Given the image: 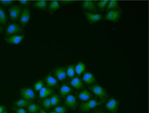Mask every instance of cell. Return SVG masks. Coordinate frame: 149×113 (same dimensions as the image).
I'll return each instance as SVG.
<instances>
[{
  "label": "cell",
  "mask_w": 149,
  "mask_h": 113,
  "mask_svg": "<svg viewBox=\"0 0 149 113\" xmlns=\"http://www.w3.org/2000/svg\"><path fill=\"white\" fill-rule=\"evenodd\" d=\"M90 90L91 91V93H93L94 94H95V96L100 98L102 103L106 101L107 98V92L102 86H101L100 84L95 83L90 87Z\"/></svg>",
  "instance_id": "6da1fadb"
},
{
  "label": "cell",
  "mask_w": 149,
  "mask_h": 113,
  "mask_svg": "<svg viewBox=\"0 0 149 113\" xmlns=\"http://www.w3.org/2000/svg\"><path fill=\"white\" fill-rule=\"evenodd\" d=\"M102 104V102H99L97 100H90L88 101L83 102L79 105V112L82 113L88 112L89 111L96 108Z\"/></svg>",
  "instance_id": "7a4b0ae2"
},
{
  "label": "cell",
  "mask_w": 149,
  "mask_h": 113,
  "mask_svg": "<svg viewBox=\"0 0 149 113\" xmlns=\"http://www.w3.org/2000/svg\"><path fill=\"white\" fill-rule=\"evenodd\" d=\"M23 32V28L16 23H10L9 26L5 28V36L10 37L14 35H18Z\"/></svg>",
  "instance_id": "3957f363"
},
{
  "label": "cell",
  "mask_w": 149,
  "mask_h": 113,
  "mask_svg": "<svg viewBox=\"0 0 149 113\" xmlns=\"http://www.w3.org/2000/svg\"><path fill=\"white\" fill-rule=\"evenodd\" d=\"M121 15H122L121 10H107V14L105 15L103 18L106 21H109L112 22H118L121 18Z\"/></svg>",
  "instance_id": "277c9868"
},
{
  "label": "cell",
  "mask_w": 149,
  "mask_h": 113,
  "mask_svg": "<svg viewBox=\"0 0 149 113\" xmlns=\"http://www.w3.org/2000/svg\"><path fill=\"white\" fill-rule=\"evenodd\" d=\"M105 107L107 110V112H109L110 113H117L118 107H119V101L118 99L111 97L107 101Z\"/></svg>",
  "instance_id": "5b68a950"
},
{
  "label": "cell",
  "mask_w": 149,
  "mask_h": 113,
  "mask_svg": "<svg viewBox=\"0 0 149 113\" xmlns=\"http://www.w3.org/2000/svg\"><path fill=\"white\" fill-rule=\"evenodd\" d=\"M84 15L86 17V20L88 22H90L91 24H95L96 22H99L101 21H102L103 16L102 14H98V13H91V12H86L84 11Z\"/></svg>",
  "instance_id": "8992f818"
},
{
  "label": "cell",
  "mask_w": 149,
  "mask_h": 113,
  "mask_svg": "<svg viewBox=\"0 0 149 113\" xmlns=\"http://www.w3.org/2000/svg\"><path fill=\"white\" fill-rule=\"evenodd\" d=\"M21 96L22 98L24 100L29 101H33L36 100V94L34 93V91L33 90L30 88H22L21 89Z\"/></svg>",
  "instance_id": "52a82bcc"
},
{
  "label": "cell",
  "mask_w": 149,
  "mask_h": 113,
  "mask_svg": "<svg viewBox=\"0 0 149 113\" xmlns=\"http://www.w3.org/2000/svg\"><path fill=\"white\" fill-rule=\"evenodd\" d=\"M81 8L85 10L86 12H91V13H96L97 11V7H96V3L91 1V0H85L83 1L81 3Z\"/></svg>",
  "instance_id": "ba28073f"
},
{
  "label": "cell",
  "mask_w": 149,
  "mask_h": 113,
  "mask_svg": "<svg viewBox=\"0 0 149 113\" xmlns=\"http://www.w3.org/2000/svg\"><path fill=\"white\" fill-rule=\"evenodd\" d=\"M30 20H31V10L28 8H24L21 13L19 22L22 26H26L29 23Z\"/></svg>",
  "instance_id": "9c48e42d"
},
{
  "label": "cell",
  "mask_w": 149,
  "mask_h": 113,
  "mask_svg": "<svg viewBox=\"0 0 149 113\" xmlns=\"http://www.w3.org/2000/svg\"><path fill=\"white\" fill-rule=\"evenodd\" d=\"M64 99H65V101H64L65 106H67L68 108H70L72 110L77 109V107H78V101H77V98L73 94H70L68 95H67Z\"/></svg>",
  "instance_id": "30bf717a"
},
{
  "label": "cell",
  "mask_w": 149,
  "mask_h": 113,
  "mask_svg": "<svg viewBox=\"0 0 149 113\" xmlns=\"http://www.w3.org/2000/svg\"><path fill=\"white\" fill-rule=\"evenodd\" d=\"M22 10V9L19 5H13L11 8H10L9 13H10V20L13 21H15L19 20L20 16H21Z\"/></svg>",
  "instance_id": "8fae6325"
},
{
  "label": "cell",
  "mask_w": 149,
  "mask_h": 113,
  "mask_svg": "<svg viewBox=\"0 0 149 113\" xmlns=\"http://www.w3.org/2000/svg\"><path fill=\"white\" fill-rule=\"evenodd\" d=\"M25 38L24 34H20V35H14L10 37H6L4 38L5 42L10 44H19L21 42H22Z\"/></svg>",
  "instance_id": "7c38bea8"
},
{
  "label": "cell",
  "mask_w": 149,
  "mask_h": 113,
  "mask_svg": "<svg viewBox=\"0 0 149 113\" xmlns=\"http://www.w3.org/2000/svg\"><path fill=\"white\" fill-rule=\"evenodd\" d=\"M55 75L56 77V79L59 81H65L67 79V71H66V67H57L54 70Z\"/></svg>",
  "instance_id": "4fadbf2b"
},
{
  "label": "cell",
  "mask_w": 149,
  "mask_h": 113,
  "mask_svg": "<svg viewBox=\"0 0 149 113\" xmlns=\"http://www.w3.org/2000/svg\"><path fill=\"white\" fill-rule=\"evenodd\" d=\"M83 82H84L87 85H92L95 84L96 82L95 77L92 74L91 72H90L89 71L84 72L83 75Z\"/></svg>",
  "instance_id": "5bb4252c"
},
{
  "label": "cell",
  "mask_w": 149,
  "mask_h": 113,
  "mask_svg": "<svg viewBox=\"0 0 149 113\" xmlns=\"http://www.w3.org/2000/svg\"><path fill=\"white\" fill-rule=\"evenodd\" d=\"M92 93H91L88 89H84L78 93V98L82 102H85L92 99Z\"/></svg>",
  "instance_id": "9a60e30c"
},
{
  "label": "cell",
  "mask_w": 149,
  "mask_h": 113,
  "mask_svg": "<svg viewBox=\"0 0 149 113\" xmlns=\"http://www.w3.org/2000/svg\"><path fill=\"white\" fill-rule=\"evenodd\" d=\"M71 83V86H72L76 90H79V89H84V82L83 80L79 78V77H73L72 79L71 80L70 82Z\"/></svg>",
  "instance_id": "2e32d148"
},
{
  "label": "cell",
  "mask_w": 149,
  "mask_h": 113,
  "mask_svg": "<svg viewBox=\"0 0 149 113\" xmlns=\"http://www.w3.org/2000/svg\"><path fill=\"white\" fill-rule=\"evenodd\" d=\"M45 81L47 86H49L50 88H56L58 86L57 79L55 77H53L51 74H48L45 78Z\"/></svg>",
  "instance_id": "e0dca14e"
},
{
  "label": "cell",
  "mask_w": 149,
  "mask_h": 113,
  "mask_svg": "<svg viewBox=\"0 0 149 113\" xmlns=\"http://www.w3.org/2000/svg\"><path fill=\"white\" fill-rule=\"evenodd\" d=\"M72 92V89L68 83H63L61 85V87L60 88V95L62 98H65L67 95L70 94Z\"/></svg>",
  "instance_id": "ac0fdd59"
},
{
  "label": "cell",
  "mask_w": 149,
  "mask_h": 113,
  "mask_svg": "<svg viewBox=\"0 0 149 113\" xmlns=\"http://www.w3.org/2000/svg\"><path fill=\"white\" fill-rule=\"evenodd\" d=\"M54 93V90L50 88H47V87H44L43 89H41L39 90V97L41 99H45V98H47L49 97V95L53 94Z\"/></svg>",
  "instance_id": "d6986e66"
},
{
  "label": "cell",
  "mask_w": 149,
  "mask_h": 113,
  "mask_svg": "<svg viewBox=\"0 0 149 113\" xmlns=\"http://www.w3.org/2000/svg\"><path fill=\"white\" fill-rule=\"evenodd\" d=\"M60 8H61V4H60V2L59 1L54 0V1H50L49 3V12L50 14L55 13Z\"/></svg>",
  "instance_id": "ffe728a7"
},
{
  "label": "cell",
  "mask_w": 149,
  "mask_h": 113,
  "mask_svg": "<svg viewBox=\"0 0 149 113\" xmlns=\"http://www.w3.org/2000/svg\"><path fill=\"white\" fill-rule=\"evenodd\" d=\"M48 6V2L45 0H38L36 1L33 3V8L40 10H46Z\"/></svg>",
  "instance_id": "44dd1931"
},
{
  "label": "cell",
  "mask_w": 149,
  "mask_h": 113,
  "mask_svg": "<svg viewBox=\"0 0 149 113\" xmlns=\"http://www.w3.org/2000/svg\"><path fill=\"white\" fill-rule=\"evenodd\" d=\"M85 70H86V65L82 61L78 62L77 65H75V74H77L78 76L84 73Z\"/></svg>",
  "instance_id": "7402d4cb"
},
{
  "label": "cell",
  "mask_w": 149,
  "mask_h": 113,
  "mask_svg": "<svg viewBox=\"0 0 149 113\" xmlns=\"http://www.w3.org/2000/svg\"><path fill=\"white\" fill-rule=\"evenodd\" d=\"M32 104V101H26V100H24V99H22V100H18L14 102V105L19 108H24V107H27L29 105Z\"/></svg>",
  "instance_id": "603a6c76"
},
{
  "label": "cell",
  "mask_w": 149,
  "mask_h": 113,
  "mask_svg": "<svg viewBox=\"0 0 149 113\" xmlns=\"http://www.w3.org/2000/svg\"><path fill=\"white\" fill-rule=\"evenodd\" d=\"M107 10H119V4L118 2L116 0H111L108 1V4L107 7Z\"/></svg>",
  "instance_id": "cb8c5ba5"
},
{
  "label": "cell",
  "mask_w": 149,
  "mask_h": 113,
  "mask_svg": "<svg viewBox=\"0 0 149 113\" xmlns=\"http://www.w3.org/2000/svg\"><path fill=\"white\" fill-rule=\"evenodd\" d=\"M66 71H67V76L72 78L75 76V65H69L66 67Z\"/></svg>",
  "instance_id": "d4e9b609"
},
{
  "label": "cell",
  "mask_w": 149,
  "mask_h": 113,
  "mask_svg": "<svg viewBox=\"0 0 149 113\" xmlns=\"http://www.w3.org/2000/svg\"><path fill=\"white\" fill-rule=\"evenodd\" d=\"M7 22H8L7 15L5 13V10L0 6V24L1 25H5Z\"/></svg>",
  "instance_id": "484cf974"
},
{
  "label": "cell",
  "mask_w": 149,
  "mask_h": 113,
  "mask_svg": "<svg viewBox=\"0 0 149 113\" xmlns=\"http://www.w3.org/2000/svg\"><path fill=\"white\" fill-rule=\"evenodd\" d=\"M60 102H61V98H60V96L56 94H52V96H51V98H50V103H51V106H56L58 105L59 104H60Z\"/></svg>",
  "instance_id": "4316f807"
},
{
  "label": "cell",
  "mask_w": 149,
  "mask_h": 113,
  "mask_svg": "<svg viewBox=\"0 0 149 113\" xmlns=\"http://www.w3.org/2000/svg\"><path fill=\"white\" fill-rule=\"evenodd\" d=\"M107 4H108V1L107 0H102V1H99V2L96 3V7L101 11H103V10H105L107 9Z\"/></svg>",
  "instance_id": "83f0119b"
},
{
  "label": "cell",
  "mask_w": 149,
  "mask_h": 113,
  "mask_svg": "<svg viewBox=\"0 0 149 113\" xmlns=\"http://www.w3.org/2000/svg\"><path fill=\"white\" fill-rule=\"evenodd\" d=\"M54 112L56 113H67L68 112V108L64 105H56L54 107Z\"/></svg>",
  "instance_id": "f1b7e54d"
},
{
  "label": "cell",
  "mask_w": 149,
  "mask_h": 113,
  "mask_svg": "<svg viewBox=\"0 0 149 113\" xmlns=\"http://www.w3.org/2000/svg\"><path fill=\"white\" fill-rule=\"evenodd\" d=\"M39 110V105L38 104H31L27 106V111L30 113H36Z\"/></svg>",
  "instance_id": "f546056e"
},
{
  "label": "cell",
  "mask_w": 149,
  "mask_h": 113,
  "mask_svg": "<svg viewBox=\"0 0 149 113\" xmlns=\"http://www.w3.org/2000/svg\"><path fill=\"white\" fill-rule=\"evenodd\" d=\"M33 87H34L35 90L39 91L41 89H43V88L45 87V82H44V81H42V80H38V81L34 83Z\"/></svg>",
  "instance_id": "4dcf8cb0"
},
{
  "label": "cell",
  "mask_w": 149,
  "mask_h": 113,
  "mask_svg": "<svg viewBox=\"0 0 149 113\" xmlns=\"http://www.w3.org/2000/svg\"><path fill=\"white\" fill-rule=\"evenodd\" d=\"M42 105H43V106L45 107V109H46V110H49V109L51 108L50 98H49V97L45 98V100H43V101H42Z\"/></svg>",
  "instance_id": "1f68e13d"
},
{
  "label": "cell",
  "mask_w": 149,
  "mask_h": 113,
  "mask_svg": "<svg viewBox=\"0 0 149 113\" xmlns=\"http://www.w3.org/2000/svg\"><path fill=\"white\" fill-rule=\"evenodd\" d=\"M14 3H15V1H13V0H0V4L3 5L5 7H9Z\"/></svg>",
  "instance_id": "d6a6232c"
},
{
  "label": "cell",
  "mask_w": 149,
  "mask_h": 113,
  "mask_svg": "<svg viewBox=\"0 0 149 113\" xmlns=\"http://www.w3.org/2000/svg\"><path fill=\"white\" fill-rule=\"evenodd\" d=\"M19 3H21V5L25 6L26 8V7H28V6H30V5H31V3H32V2H31V1H29V0H20V1H19Z\"/></svg>",
  "instance_id": "836d02e7"
},
{
  "label": "cell",
  "mask_w": 149,
  "mask_h": 113,
  "mask_svg": "<svg viewBox=\"0 0 149 113\" xmlns=\"http://www.w3.org/2000/svg\"><path fill=\"white\" fill-rule=\"evenodd\" d=\"M12 109H13V111L15 112V113H27V112L26 110H24L23 108H19V107L13 106Z\"/></svg>",
  "instance_id": "e575fe53"
},
{
  "label": "cell",
  "mask_w": 149,
  "mask_h": 113,
  "mask_svg": "<svg viewBox=\"0 0 149 113\" xmlns=\"http://www.w3.org/2000/svg\"><path fill=\"white\" fill-rule=\"evenodd\" d=\"M74 1H72V0H61L60 2V4L65 6V5H68V4H72Z\"/></svg>",
  "instance_id": "d590c367"
},
{
  "label": "cell",
  "mask_w": 149,
  "mask_h": 113,
  "mask_svg": "<svg viewBox=\"0 0 149 113\" xmlns=\"http://www.w3.org/2000/svg\"><path fill=\"white\" fill-rule=\"evenodd\" d=\"M92 113H107L104 111L102 108H95V110H94Z\"/></svg>",
  "instance_id": "8d00e7d4"
},
{
  "label": "cell",
  "mask_w": 149,
  "mask_h": 113,
  "mask_svg": "<svg viewBox=\"0 0 149 113\" xmlns=\"http://www.w3.org/2000/svg\"><path fill=\"white\" fill-rule=\"evenodd\" d=\"M6 111V107L4 105H0V113L4 112Z\"/></svg>",
  "instance_id": "74e56055"
},
{
  "label": "cell",
  "mask_w": 149,
  "mask_h": 113,
  "mask_svg": "<svg viewBox=\"0 0 149 113\" xmlns=\"http://www.w3.org/2000/svg\"><path fill=\"white\" fill-rule=\"evenodd\" d=\"M3 30V26H2V25H0V33H2Z\"/></svg>",
  "instance_id": "f35d334b"
},
{
  "label": "cell",
  "mask_w": 149,
  "mask_h": 113,
  "mask_svg": "<svg viewBox=\"0 0 149 113\" xmlns=\"http://www.w3.org/2000/svg\"><path fill=\"white\" fill-rule=\"evenodd\" d=\"M40 113H47L44 109H40Z\"/></svg>",
  "instance_id": "ab89813d"
},
{
  "label": "cell",
  "mask_w": 149,
  "mask_h": 113,
  "mask_svg": "<svg viewBox=\"0 0 149 113\" xmlns=\"http://www.w3.org/2000/svg\"><path fill=\"white\" fill-rule=\"evenodd\" d=\"M3 113H8V112H7V111H5L4 112H3Z\"/></svg>",
  "instance_id": "60d3db41"
},
{
  "label": "cell",
  "mask_w": 149,
  "mask_h": 113,
  "mask_svg": "<svg viewBox=\"0 0 149 113\" xmlns=\"http://www.w3.org/2000/svg\"><path fill=\"white\" fill-rule=\"evenodd\" d=\"M50 113H56V112H50Z\"/></svg>",
  "instance_id": "b9f144b4"
},
{
  "label": "cell",
  "mask_w": 149,
  "mask_h": 113,
  "mask_svg": "<svg viewBox=\"0 0 149 113\" xmlns=\"http://www.w3.org/2000/svg\"><path fill=\"white\" fill-rule=\"evenodd\" d=\"M36 113H37V112H36Z\"/></svg>",
  "instance_id": "7bdbcfd3"
}]
</instances>
